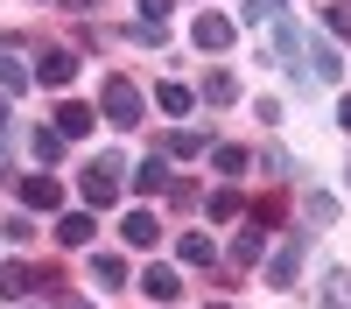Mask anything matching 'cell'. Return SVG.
<instances>
[{"label":"cell","mask_w":351,"mask_h":309,"mask_svg":"<svg viewBox=\"0 0 351 309\" xmlns=\"http://www.w3.org/2000/svg\"><path fill=\"white\" fill-rule=\"evenodd\" d=\"M120 239H127V246H155V239H162V225H155L148 211H127V218H120Z\"/></svg>","instance_id":"cell-12"},{"label":"cell","mask_w":351,"mask_h":309,"mask_svg":"<svg viewBox=\"0 0 351 309\" xmlns=\"http://www.w3.org/2000/svg\"><path fill=\"white\" fill-rule=\"evenodd\" d=\"M246 148H239V140H225V148H211V169H218V176H246Z\"/></svg>","instance_id":"cell-16"},{"label":"cell","mask_w":351,"mask_h":309,"mask_svg":"<svg viewBox=\"0 0 351 309\" xmlns=\"http://www.w3.org/2000/svg\"><path fill=\"white\" fill-rule=\"evenodd\" d=\"M155 106H162V112H176V120H183V112L197 106V92H190V84H176V77H169V84H155Z\"/></svg>","instance_id":"cell-14"},{"label":"cell","mask_w":351,"mask_h":309,"mask_svg":"<svg viewBox=\"0 0 351 309\" xmlns=\"http://www.w3.org/2000/svg\"><path fill=\"white\" fill-rule=\"evenodd\" d=\"M267 28H274V56H281V64L295 71L302 84H337V56H330L324 42H316V36H309V28H302L295 14H288V8H281Z\"/></svg>","instance_id":"cell-1"},{"label":"cell","mask_w":351,"mask_h":309,"mask_svg":"<svg viewBox=\"0 0 351 309\" xmlns=\"http://www.w3.org/2000/svg\"><path fill=\"white\" fill-rule=\"evenodd\" d=\"M176 253H183L190 267H211V260H218V246L204 239V232H183V246H176Z\"/></svg>","instance_id":"cell-19"},{"label":"cell","mask_w":351,"mask_h":309,"mask_svg":"<svg viewBox=\"0 0 351 309\" xmlns=\"http://www.w3.org/2000/svg\"><path fill=\"white\" fill-rule=\"evenodd\" d=\"M204 99H211V106H232V99H239V77H232V71H211V77H204Z\"/></svg>","instance_id":"cell-17"},{"label":"cell","mask_w":351,"mask_h":309,"mask_svg":"<svg viewBox=\"0 0 351 309\" xmlns=\"http://www.w3.org/2000/svg\"><path fill=\"white\" fill-rule=\"evenodd\" d=\"M120 176H127V162H120V155H99L92 169H84V183H77L84 211H106V204H120Z\"/></svg>","instance_id":"cell-2"},{"label":"cell","mask_w":351,"mask_h":309,"mask_svg":"<svg viewBox=\"0 0 351 309\" xmlns=\"http://www.w3.org/2000/svg\"><path fill=\"white\" fill-rule=\"evenodd\" d=\"M134 183L148 190V197H155V190H169V162H162V155H155V162H141V169H134Z\"/></svg>","instance_id":"cell-21"},{"label":"cell","mask_w":351,"mask_h":309,"mask_svg":"<svg viewBox=\"0 0 351 309\" xmlns=\"http://www.w3.org/2000/svg\"><path fill=\"white\" fill-rule=\"evenodd\" d=\"M162 155H176V162H190V155H204V134H162Z\"/></svg>","instance_id":"cell-18"},{"label":"cell","mask_w":351,"mask_h":309,"mask_svg":"<svg viewBox=\"0 0 351 309\" xmlns=\"http://www.w3.org/2000/svg\"><path fill=\"white\" fill-rule=\"evenodd\" d=\"M21 204H28V211H56V204H64V190H56V176H21Z\"/></svg>","instance_id":"cell-7"},{"label":"cell","mask_w":351,"mask_h":309,"mask_svg":"<svg viewBox=\"0 0 351 309\" xmlns=\"http://www.w3.org/2000/svg\"><path fill=\"white\" fill-rule=\"evenodd\" d=\"M0 84H8V92H21V84H28V64H21L14 49H0Z\"/></svg>","instance_id":"cell-23"},{"label":"cell","mask_w":351,"mask_h":309,"mask_svg":"<svg viewBox=\"0 0 351 309\" xmlns=\"http://www.w3.org/2000/svg\"><path fill=\"white\" fill-rule=\"evenodd\" d=\"M324 21H330V36H344V42H351V0H337V8H330Z\"/></svg>","instance_id":"cell-25"},{"label":"cell","mask_w":351,"mask_h":309,"mask_svg":"<svg viewBox=\"0 0 351 309\" xmlns=\"http://www.w3.org/2000/svg\"><path fill=\"white\" fill-rule=\"evenodd\" d=\"M92 127H99V112L84 106V99H64V106H56V134H64V140H84Z\"/></svg>","instance_id":"cell-4"},{"label":"cell","mask_w":351,"mask_h":309,"mask_svg":"<svg viewBox=\"0 0 351 309\" xmlns=\"http://www.w3.org/2000/svg\"><path fill=\"white\" fill-rule=\"evenodd\" d=\"M253 225L267 232V225H281V197H260V211H253Z\"/></svg>","instance_id":"cell-26"},{"label":"cell","mask_w":351,"mask_h":309,"mask_svg":"<svg viewBox=\"0 0 351 309\" xmlns=\"http://www.w3.org/2000/svg\"><path fill=\"white\" fill-rule=\"evenodd\" d=\"M169 8H176V0H141V21H148V28H162V21H169Z\"/></svg>","instance_id":"cell-28"},{"label":"cell","mask_w":351,"mask_h":309,"mask_svg":"<svg viewBox=\"0 0 351 309\" xmlns=\"http://www.w3.org/2000/svg\"><path fill=\"white\" fill-rule=\"evenodd\" d=\"M239 8H246V21H274V14H281V0H239Z\"/></svg>","instance_id":"cell-27"},{"label":"cell","mask_w":351,"mask_h":309,"mask_svg":"<svg viewBox=\"0 0 351 309\" xmlns=\"http://www.w3.org/2000/svg\"><path fill=\"white\" fill-rule=\"evenodd\" d=\"M295 274H302V239H288L274 260H267V281H274V288H295Z\"/></svg>","instance_id":"cell-6"},{"label":"cell","mask_w":351,"mask_h":309,"mask_svg":"<svg viewBox=\"0 0 351 309\" xmlns=\"http://www.w3.org/2000/svg\"><path fill=\"white\" fill-rule=\"evenodd\" d=\"M337 120H344V127H351V99H344V106H337Z\"/></svg>","instance_id":"cell-30"},{"label":"cell","mask_w":351,"mask_h":309,"mask_svg":"<svg viewBox=\"0 0 351 309\" xmlns=\"http://www.w3.org/2000/svg\"><path fill=\"white\" fill-rule=\"evenodd\" d=\"M28 148H36V162L49 169V162H64V134H56V127H36V134H28Z\"/></svg>","instance_id":"cell-15"},{"label":"cell","mask_w":351,"mask_h":309,"mask_svg":"<svg viewBox=\"0 0 351 309\" xmlns=\"http://www.w3.org/2000/svg\"><path fill=\"white\" fill-rule=\"evenodd\" d=\"M64 309H84V302H64Z\"/></svg>","instance_id":"cell-31"},{"label":"cell","mask_w":351,"mask_h":309,"mask_svg":"<svg viewBox=\"0 0 351 309\" xmlns=\"http://www.w3.org/2000/svg\"><path fill=\"white\" fill-rule=\"evenodd\" d=\"M211 309H232V302H211Z\"/></svg>","instance_id":"cell-32"},{"label":"cell","mask_w":351,"mask_h":309,"mask_svg":"<svg viewBox=\"0 0 351 309\" xmlns=\"http://www.w3.org/2000/svg\"><path fill=\"white\" fill-rule=\"evenodd\" d=\"M99 112L112 127H141V92H134V77H106V99H99Z\"/></svg>","instance_id":"cell-3"},{"label":"cell","mask_w":351,"mask_h":309,"mask_svg":"<svg viewBox=\"0 0 351 309\" xmlns=\"http://www.w3.org/2000/svg\"><path fill=\"white\" fill-rule=\"evenodd\" d=\"M190 36H197V49H211V56H218V49H232V36H239V28H232L225 14H197Z\"/></svg>","instance_id":"cell-5"},{"label":"cell","mask_w":351,"mask_h":309,"mask_svg":"<svg viewBox=\"0 0 351 309\" xmlns=\"http://www.w3.org/2000/svg\"><path fill=\"white\" fill-rule=\"evenodd\" d=\"M204 211H211L218 225H225V218H239V190H211V197H204Z\"/></svg>","instance_id":"cell-22"},{"label":"cell","mask_w":351,"mask_h":309,"mask_svg":"<svg viewBox=\"0 0 351 309\" xmlns=\"http://www.w3.org/2000/svg\"><path fill=\"white\" fill-rule=\"evenodd\" d=\"M0 134H8V92H0Z\"/></svg>","instance_id":"cell-29"},{"label":"cell","mask_w":351,"mask_h":309,"mask_svg":"<svg viewBox=\"0 0 351 309\" xmlns=\"http://www.w3.org/2000/svg\"><path fill=\"white\" fill-rule=\"evenodd\" d=\"M43 281H49V274H36V267H21V260H14V267H0V295L21 302L28 288H43Z\"/></svg>","instance_id":"cell-8"},{"label":"cell","mask_w":351,"mask_h":309,"mask_svg":"<svg viewBox=\"0 0 351 309\" xmlns=\"http://www.w3.org/2000/svg\"><path fill=\"white\" fill-rule=\"evenodd\" d=\"M92 274H99V288H120V281H127V260H120V253H99Z\"/></svg>","instance_id":"cell-20"},{"label":"cell","mask_w":351,"mask_h":309,"mask_svg":"<svg viewBox=\"0 0 351 309\" xmlns=\"http://www.w3.org/2000/svg\"><path fill=\"white\" fill-rule=\"evenodd\" d=\"M260 253H267V232H260V225H239V239H232V260H239V267H253Z\"/></svg>","instance_id":"cell-13"},{"label":"cell","mask_w":351,"mask_h":309,"mask_svg":"<svg viewBox=\"0 0 351 309\" xmlns=\"http://www.w3.org/2000/svg\"><path fill=\"white\" fill-rule=\"evenodd\" d=\"M36 77H43V84H71V77H77V56H71V49H43Z\"/></svg>","instance_id":"cell-9"},{"label":"cell","mask_w":351,"mask_h":309,"mask_svg":"<svg viewBox=\"0 0 351 309\" xmlns=\"http://www.w3.org/2000/svg\"><path fill=\"white\" fill-rule=\"evenodd\" d=\"M141 288H148L155 302H176V295H183V274H176V267H148V274H141Z\"/></svg>","instance_id":"cell-11"},{"label":"cell","mask_w":351,"mask_h":309,"mask_svg":"<svg viewBox=\"0 0 351 309\" xmlns=\"http://www.w3.org/2000/svg\"><path fill=\"white\" fill-rule=\"evenodd\" d=\"M324 309H351V274H344V267L330 274V288H324Z\"/></svg>","instance_id":"cell-24"},{"label":"cell","mask_w":351,"mask_h":309,"mask_svg":"<svg viewBox=\"0 0 351 309\" xmlns=\"http://www.w3.org/2000/svg\"><path fill=\"white\" fill-rule=\"evenodd\" d=\"M56 246H92V211H64L56 218Z\"/></svg>","instance_id":"cell-10"}]
</instances>
